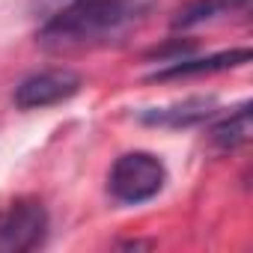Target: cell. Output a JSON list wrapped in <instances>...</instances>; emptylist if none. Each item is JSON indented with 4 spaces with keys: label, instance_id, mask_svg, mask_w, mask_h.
<instances>
[{
    "label": "cell",
    "instance_id": "6",
    "mask_svg": "<svg viewBox=\"0 0 253 253\" xmlns=\"http://www.w3.org/2000/svg\"><path fill=\"white\" fill-rule=\"evenodd\" d=\"M209 116H214V98L211 95H194V98H185V101L140 113L143 122L164 125V128H188V125H197V122H203Z\"/></svg>",
    "mask_w": 253,
    "mask_h": 253
},
{
    "label": "cell",
    "instance_id": "5",
    "mask_svg": "<svg viewBox=\"0 0 253 253\" xmlns=\"http://www.w3.org/2000/svg\"><path fill=\"white\" fill-rule=\"evenodd\" d=\"M250 63V48H232V51H220V54H209V57H194V60H170L164 69H158L152 75V81H179V78H200V75H214V72H226L235 66Z\"/></svg>",
    "mask_w": 253,
    "mask_h": 253
},
{
    "label": "cell",
    "instance_id": "3",
    "mask_svg": "<svg viewBox=\"0 0 253 253\" xmlns=\"http://www.w3.org/2000/svg\"><path fill=\"white\" fill-rule=\"evenodd\" d=\"M48 238V211L39 200H12L0 209V253H24Z\"/></svg>",
    "mask_w": 253,
    "mask_h": 253
},
{
    "label": "cell",
    "instance_id": "1",
    "mask_svg": "<svg viewBox=\"0 0 253 253\" xmlns=\"http://www.w3.org/2000/svg\"><path fill=\"white\" fill-rule=\"evenodd\" d=\"M152 6L155 0H66L45 18L36 39L54 54L101 48L137 27Z\"/></svg>",
    "mask_w": 253,
    "mask_h": 253
},
{
    "label": "cell",
    "instance_id": "7",
    "mask_svg": "<svg viewBox=\"0 0 253 253\" xmlns=\"http://www.w3.org/2000/svg\"><path fill=\"white\" fill-rule=\"evenodd\" d=\"M250 6V0H191L188 6L179 9V15L173 18L176 30H188V27H200L206 21L232 15V12H244Z\"/></svg>",
    "mask_w": 253,
    "mask_h": 253
},
{
    "label": "cell",
    "instance_id": "4",
    "mask_svg": "<svg viewBox=\"0 0 253 253\" xmlns=\"http://www.w3.org/2000/svg\"><path fill=\"white\" fill-rule=\"evenodd\" d=\"M81 75L72 69H45L36 72L30 78H24L15 86V104L21 110H42V107H54L60 101H69L72 95L81 92Z\"/></svg>",
    "mask_w": 253,
    "mask_h": 253
},
{
    "label": "cell",
    "instance_id": "8",
    "mask_svg": "<svg viewBox=\"0 0 253 253\" xmlns=\"http://www.w3.org/2000/svg\"><path fill=\"white\" fill-rule=\"evenodd\" d=\"M209 140H211V146L220 149V152H232V149L244 146V143L250 140V104L235 107V113H229V116H223L217 125H211Z\"/></svg>",
    "mask_w": 253,
    "mask_h": 253
},
{
    "label": "cell",
    "instance_id": "2",
    "mask_svg": "<svg viewBox=\"0 0 253 253\" xmlns=\"http://www.w3.org/2000/svg\"><path fill=\"white\" fill-rule=\"evenodd\" d=\"M167 185V167L152 152H125L107 173V191L116 203L137 206L158 197Z\"/></svg>",
    "mask_w": 253,
    "mask_h": 253
}]
</instances>
